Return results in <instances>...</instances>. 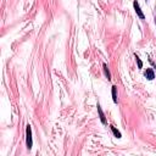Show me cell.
<instances>
[{
  "label": "cell",
  "mask_w": 156,
  "mask_h": 156,
  "mask_svg": "<svg viewBox=\"0 0 156 156\" xmlns=\"http://www.w3.org/2000/svg\"><path fill=\"white\" fill-rule=\"evenodd\" d=\"M26 137H27V148L31 150L32 149V129H31V126H27V128H26Z\"/></svg>",
  "instance_id": "cell-1"
},
{
  "label": "cell",
  "mask_w": 156,
  "mask_h": 156,
  "mask_svg": "<svg viewBox=\"0 0 156 156\" xmlns=\"http://www.w3.org/2000/svg\"><path fill=\"white\" fill-rule=\"evenodd\" d=\"M133 5H134V10H136V12L138 14V16L140 17V18H144V14L142 12V10H140V6H139V4H138V1H137V0H136V1H134L133 3Z\"/></svg>",
  "instance_id": "cell-2"
},
{
  "label": "cell",
  "mask_w": 156,
  "mask_h": 156,
  "mask_svg": "<svg viewBox=\"0 0 156 156\" xmlns=\"http://www.w3.org/2000/svg\"><path fill=\"white\" fill-rule=\"evenodd\" d=\"M145 77L148 78L149 81H151V79H154L155 78V75H154V71L151 70V69H148L147 70V72H145Z\"/></svg>",
  "instance_id": "cell-3"
},
{
  "label": "cell",
  "mask_w": 156,
  "mask_h": 156,
  "mask_svg": "<svg viewBox=\"0 0 156 156\" xmlns=\"http://www.w3.org/2000/svg\"><path fill=\"white\" fill-rule=\"evenodd\" d=\"M98 112H99V115H100V119H101V122H102V123H106L105 115H104V112L101 111V107H100V105H99V104H98Z\"/></svg>",
  "instance_id": "cell-4"
},
{
  "label": "cell",
  "mask_w": 156,
  "mask_h": 156,
  "mask_svg": "<svg viewBox=\"0 0 156 156\" xmlns=\"http://www.w3.org/2000/svg\"><path fill=\"white\" fill-rule=\"evenodd\" d=\"M112 100H113V102H117V93H116V87H112Z\"/></svg>",
  "instance_id": "cell-5"
},
{
  "label": "cell",
  "mask_w": 156,
  "mask_h": 156,
  "mask_svg": "<svg viewBox=\"0 0 156 156\" xmlns=\"http://www.w3.org/2000/svg\"><path fill=\"white\" fill-rule=\"evenodd\" d=\"M111 129H112V132H113V134H115V136H116L117 138H121V133H119V132L117 131V129H116L115 127H113V126H111Z\"/></svg>",
  "instance_id": "cell-6"
},
{
  "label": "cell",
  "mask_w": 156,
  "mask_h": 156,
  "mask_svg": "<svg viewBox=\"0 0 156 156\" xmlns=\"http://www.w3.org/2000/svg\"><path fill=\"white\" fill-rule=\"evenodd\" d=\"M104 71H105V75H106V77H107V79H111V76H110V72H109V70H107V66L104 64Z\"/></svg>",
  "instance_id": "cell-7"
},
{
  "label": "cell",
  "mask_w": 156,
  "mask_h": 156,
  "mask_svg": "<svg viewBox=\"0 0 156 156\" xmlns=\"http://www.w3.org/2000/svg\"><path fill=\"white\" fill-rule=\"evenodd\" d=\"M137 62H138V67H139V69H142V67H143V62L140 61V59L138 58V56H137Z\"/></svg>",
  "instance_id": "cell-8"
}]
</instances>
